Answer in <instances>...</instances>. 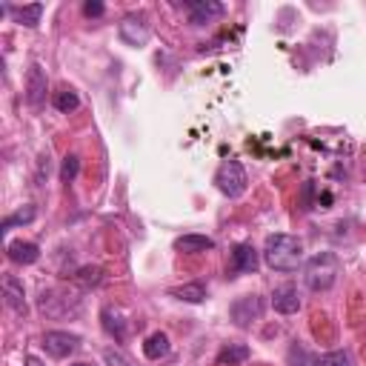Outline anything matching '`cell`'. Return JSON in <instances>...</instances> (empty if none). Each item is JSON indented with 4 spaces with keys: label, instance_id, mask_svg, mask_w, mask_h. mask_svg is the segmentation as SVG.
Segmentation results:
<instances>
[{
    "label": "cell",
    "instance_id": "1",
    "mask_svg": "<svg viewBox=\"0 0 366 366\" xmlns=\"http://www.w3.org/2000/svg\"><path fill=\"white\" fill-rule=\"evenodd\" d=\"M263 261L278 272H295L303 263V241L295 235H269L263 246Z\"/></svg>",
    "mask_w": 366,
    "mask_h": 366
},
{
    "label": "cell",
    "instance_id": "2",
    "mask_svg": "<svg viewBox=\"0 0 366 366\" xmlns=\"http://www.w3.org/2000/svg\"><path fill=\"white\" fill-rule=\"evenodd\" d=\"M338 272H340L338 258H335L332 252H320V255H315V258L306 263V286L315 289V292H326V289L335 286Z\"/></svg>",
    "mask_w": 366,
    "mask_h": 366
},
{
    "label": "cell",
    "instance_id": "3",
    "mask_svg": "<svg viewBox=\"0 0 366 366\" xmlns=\"http://www.w3.org/2000/svg\"><path fill=\"white\" fill-rule=\"evenodd\" d=\"M215 183L226 198H241L246 192V172L241 166V160H224L221 169L215 172Z\"/></svg>",
    "mask_w": 366,
    "mask_h": 366
},
{
    "label": "cell",
    "instance_id": "4",
    "mask_svg": "<svg viewBox=\"0 0 366 366\" xmlns=\"http://www.w3.org/2000/svg\"><path fill=\"white\" fill-rule=\"evenodd\" d=\"M120 38H123V43H129V46H146L149 43V38H152V29H149V21H146V15H126L123 21H120Z\"/></svg>",
    "mask_w": 366,
    "mask_h": 366
},
{
    "label": "cell",
    "instance_id": "5",
    "mask_svg": "<svg viewBox=\"0 0 366 366\" xmlns=\"http://www.w3.org/2000/svg\"><path fill=\"white\" fill-rule=\"evenodd\" d=\"M46 92H49V78L41 63H32L26 72V103L32 109H41L46 100Z\"/></svg>",
    "mask_w": 366,
    "mask_h": 366
},
{
    "label": "cell",
    "instance_id": "6",
    "mask_svg": "<svg viewBox=\"0 0 366 366\" xmlns=\"http://www.w3.org/2000/svg\"><path fill=\"white\" fill-rule=\"evenodd\" d=\"M261 312H263V300L255 298V295H246V298H241V300L232 303V320L238 326H244V329L252 326V320H258Z\"/></svg>",
    "mask_w": 366,
    "mask_h": 366
},
{
    "label": "cell",
    "instance_id": "7",
    "mask_svg": "<svg viewBox=\"0 0 366 366\" xmlns=\"http://www.w3.org/2000/svg\"><path fill=\"white\" fill-rule=\"evenodd\" d=\"M78 343H80V338L72 332H46L43 335V346L52 357H69L78 349Z\"/></svg>",
    "mask_w": 366,
    "mask_h": 366
},
{
    "label": "cell",
    "instance_id": "8",
    "mask_svg": "<svg viewBox=\"0 0 366 366\" xmlns=\"http://www.w3.org/2000/svg\"><path fill=\"white\" fill-rule=\"evenodd\" d=\"M221 15H224V4H218V0H195V4H189V23L192 26H204Z\"/></svg>",
    "mask_w": 366,
    "mask_h": 366
},
{
    "label": "cell",
    "instance_id": "9",
    "mask_svg": "<svg viewBox=\"0 0 366 366\" xmlns=\"http://www.w3.org/2000/svg\"><path fill=\"white\" fill-rule=\"evenodd\" d=\"M272 309L281 312V315H295L300 309V295L292 283H283L272 292Z\"/></svg>",
    "mask_w": 366,
    "mask_h": 366
},
{
    "label": "cell",
    "instance_id": "10",
    "mask_svg": "<svg viewBox=\"0 0 366 366\" xmlns=\"http://www.w3.org/2000/svg\"><path fill=\"white\" fill-rule=\"evenodd\" d=\"M258 269V252L252 244H238L235 252H232V272H241V275H252Z\"/></svg>",
    "mask_w": 366,
    "mask_h": 366
},
{
    "label": "cell",
    "instance_id": "11",
    "mask_svg": "<svg viewBox=\"0 0 366 366\" xmlns=\"http://www.w3.org/2000/svg\"><path fill=\"white\" fill-rule=\"evenodd\" d=\"M4 298H6V303L15 309V312H26V295H23V283L15 278V275H6L4 278Z\"/></svg>",
    "mask_w": 366,
    "mask_h": 366
},
{
    "label": "cell",
    "instance_id": "12",
    "mask_svg": "<svg viewBox=\"0 0 366 366\" xmlns=\"http://www.w3.org/2000/svg\"><path fill=\"white\" fill-rule=\"evenodd\" d=\"M6 252H9V261L23 263V266H29V263H35L41 258V249L35 244H29V241H12L6 246Z\"/></svg>",
    "mask_w": 366,
    "mask_h": 366
},
{
    "label": "cell",
    "instance_id": "13",
    "mask_svg": "<svg viewBox=\"0 0 366 366\" xmlns=\"http://www.w3.org/2000/svg\"><path fill=\"white\" fill-rule=\"evenodd\" d=\"M169 349H172V343H169V335H166V332H152V335L146 338V343H143V355H146L149 360L166 357Z\"/></svg>",
    "mask_w": 366,
    "mask_h": 366
},
{
    "label": "cell",
    "instance_id": "14",
    "mask_svg": "<svg viewBox=\"0 0 366 366\" xmlns=\"http://www.w3.org/2000/svg\"><path fill=\"white\" fill-rule=\"evenodd\" d=\"M174 249H177V252H189V255H195V252H209V249H215V241L206 238V235H183V238L174 241Z\"/></svg>",
    "mask_w": 366,
    "mask_h": 366
},
{
    "label": "cell",
    "instance_id": "15",
    "mask_svg": "<svg viewBox=\"0 0 366 366\" xmlns=\"http://www.w3.org/2000/svg\"><path fill=\"white\" fill-rule=\"evenodd\" d=\"M249 355H252V349H249L246 343H229V346H224V349L218 352V366H238V363H244Z\"/></svg>",
    "mask_w": 366,
    "mask_h": 366
},
{
    "label": "cell",
    "instance_id": "16",
    "mask_svg": "<svg viewBox=\"0 0 366 366\" xmlns=\"http://www.w3.org/2000/svg\"><path fill=\"white\" fill-rule=\"evenodd\" d=\"M100 318H103V329H106L115 340H123V338H126V320H123V315H120L117 309L106 306V309L100 312Z\"/></svg>",
    "mask_w": 366,
    "mask_h": 366
},
{
    "label": "cell",
    "instance_id": "17",
    "mask_svg": "<svg viewBox=\"0 0 366 366\" xmlns=\"http://www.w3.org/2000/svg\"><path fill=\"white\" fill-rule=\"evenodd\" d=\"M172 298L183 300V303H204L206 300V286L204 283H183V286H174L172 289Z\"/></svg>",
    "mask_w": 366,
    "mask_h": 366
},
{
    "label": "cell",
    "instance_id": "18",
    "mask_svg": "<svg viewBox=\"0 0 366 366\" xmlns=\"http://www.w3.org/2000/svg\"><path fill=\"white\" fill-rule=\"evenodd\" d=\"M9 15H15L18 23L23 26H38L41 23V15H43V6L41 4H32V6H6Z\"/></svg>",
    "mask_w": 366,
    "mask_h": 366
},
{
    "label": "cell",
    "instance_id": "19",
    "mask_svg": "<svg viewBox=\"0 0 366 366\" xmlns=\"http://www.w3.org/2000/svg\"><path fill=\"white\" fill-rule=\"evenodd\" d=\"M52 103H55L58 112L69 115V112H75V109L80 106V98H78V92H72V89H61V92H55Z\"/></svg>",
    "mask_w": 366,
    "mask_h": 366
},
{
    "label": "cell",
    "instance_id": "20",
    "mask_svg": "<svg viewBox=\"0 0 366 366\" xmlns=\"http://www.w3.org/2000/svg\"><path fill=\"white\" fill-rule=\"evenodd\" d=\"M35 215H38L35 206H23V209H18L15 215H9V218L4 221V229H12V226H18V224H32Z\"/></svg>",
    "mask_w": 366,
    "mask_h": 366
},
{
    "label": "cell",
    "instance_id": "21",
    "mask_svg": "<svg viewBox=\"0 0 366 366\" xmlns=\"http://www.w3.org/2000/svg\"><path fill=\"white\" fill-rule=\"evenodd\" d=\"M315 366H352V357L346 352H326L315 357Z\"/></svg>",
    "mask_w": 366,
    "mask_h": 366
},
{
    "label": "cell",
    "instance_id": "22",
    "mask_svg": "<svg viewBox=\"0 0 366 366\" xmlns=\"http://www.w3.org/2000/svg\"><path fill=\"white\" fill-rule=\"evenodd\" d=\"M78 172H80L78 155H66V157H63V169H61V180H63V183H72V180L78 177Z\"/></svg>",
    "mask_w": 366,
    "mask_h": 366
},
{
    "label": "cell",
    "instance_id": "23",
    "mask_svg": "<svg viewBox=\"0 0 366 366\" xmlns=\"http://www.w3.org/2000/svg\"><path fill=\"white\" fill-rule=\"evenodd\" d=\"M78 281L83 286H95V283H100V269L98 266H86V269L78 272Z\"/></svg>",
    "mask_w": 366,
    "mask_h": 366
},
{
    "label": "cell",
    "instance_id": "24",
    "mask_svg": "<svg viewBox=\"0 0 366 366\" xmlns=\"http://www.w3.org/2000/svg\"><path fill=\"white\" fill-rule=\"evenodd\" d=\"M103 357L109 360V366H132L123 355H117V352H112V349H106V352H103Z\"/></svg>",
    "mask_w": 366,
    "mask_h": 366
},
{
    "label": "cell",
    "instance_id": "25",
    "mask_svg": "<svg viewBox=\"0 0 366 366\" xmlns=\"http://www.w3.org/2000/svg\"><path fill=\"white\" fill-rule=\"evenodd\" d=\"M289 357H292V366H309L306 352H303V349H298V346L292 349V355H289ZM312 366H315V363H312Z\"/></svg>",
    "mask_w": 366,
    "mask_h": 366
},
{
    "label": "cell",
    "instance_id": "26",
    "mask_svg": "<svg viewBox=\"0 0 366 366\" xmlns=\"http://www.w3.org/2000/svg\"><path fill=\"white\" fill-rule=\"evenodd\" d=\"M83 15L86 18H100L103 15V4H92V0H89V4L83 6Z\"/></svg>",
    "mask_w": 366,
    "mask_h": 366
},
{
    "label": "cell",
    "instance_id": "27",
    "mask_svg": "<svg viewBox=\"0 0 366 366\" xmlns=\"http://www.w3.org/2000/svg\"><path fill=\"white\" fill-rule=\"evenodd\" d=\"M26 366H43V360L35 357V355H29V357H26Z\"/></svg>",
    "mask_w": 366,
    "mask_h": 366
},
{
    "label": "cell",
    "instance_id": "28",
    "mask_svg": "<svg viewBox=\"0 0 366 366\" xmlns=\"http://www.w3.org/2000/svg\"><path fill=\"white\" fill-rule=\"evenodd\" d=\"M75 366H89V363H75Z\"/></svg>",
    "mask_w": 366,
    "mask_h": 366
}]
</instances>
